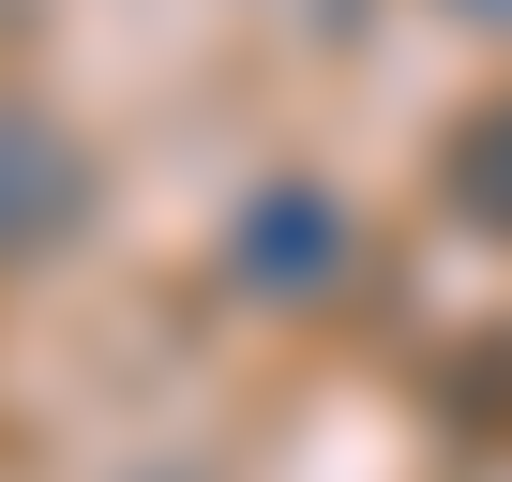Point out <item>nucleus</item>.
I'll return each mask as SVG.
<instances>
[{"label": "nucleus", "mask_w": 512, "mask_h": 482, "mask_svg": "<svg viewBox=\"0 0 512 482\" xmlns=\"http://www.w3.org/2000/svg\"><path fill=\"white\" fill-rule=\"evenodd\" d=\"M226 272H241L256 302H332V287L362 272V226H347V196H317V181H272V196L241 211Z\"/></svg>", "instance_id": "nucleus-1"}, {"label": "nucleus", "mask_w": 512, "mask_h": 482, "mask_svg": "<svg viewBox=\"0 0 512 482\" xmlns=\"http://www.w3.org/2000/svg\"><path fill=\"white\" fill-rule=\"evenodd\" d=\"M76 211H91V166H76V136H61L46 106H0V272L61 257V241H76Z\"/></svg>", "instance_id": "nucleus-2"}, {"label": "nucleus", "mask_w": 512, "mask_h": 482, "mask_svg": "<svg viewBox=\"0 0 512 482\" xmlns=\"http://www.w3.org/2000/svg\"><path fill=\"white\" fill-rule=\"evenodd\" d=\"M437 181H452V211H467V226H497V241H512V106H482V121L437 151Z\"/></svg>", "instance_id": "nucleus-3"}, {"label": "nucleus", "mask_w": 512, "mask_h": 482, "mask_svg": "<svg viewBox=\"0 0 512 482\" xmlns=\"http://www.w3.org/2000/svg\"><path fill=\"white\" fill-rule=\"evenodd\" d=\"M452 16H512V0H452Z\"/></svg>", "instance_id": "nucleus-4"}]
</instances>
